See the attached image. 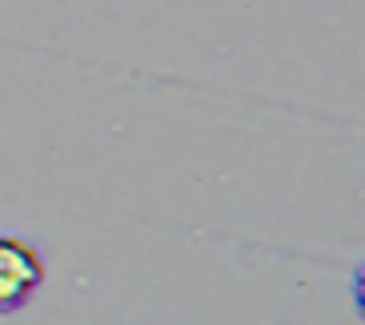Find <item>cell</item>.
<instances>
[{
    "instance_id": "obj_1",
    "label": "cell",
    "mask_w": 365,
    "mask_h": 325,
    "mask_svg": "<svg viewBox=\"0 0 365 325\" xmlns=\"http://www.w3.org/2000/svg\"><path fill=\"white\" fill-rule=\"evenodd\" d=\"M48 282V266L28 238L0 234V317L24 309Z\"/></svg>"
}]
</instances>
